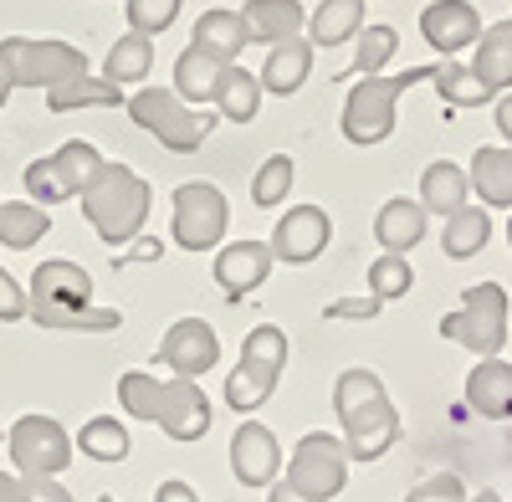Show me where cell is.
<instances>
[{"instance_id":"cell-1","label":"cell","mask_w":512,"mask_h":502,"mask_svg":"<svg viewBox=\"0 0 512 502\" xmlns=\"http://www.w3.org/2000/svg\"><path fill=\"white\" fill-rule=\"evenodd\" d=\"M93 277L72 267V262H41L36 277H31V298H26V313L41 323V328H57V333H108L123 323L118 308H93Z\"/></svg>"},{"instance_id":"cell-2","label":"cell","mask_w":512,"mask_h":502,"mask_svg":"<svg viewBox=\"0 0 512 502\" xmlns=\"http://www.w3.org/2000/svg\"><path fill=\"white\" fill-rule=\"evenodd\" d=\"M333 410H338V421H344L354 462H379V456L400 441V415H395L390 395H384V385L374 380L369 369H344L338 374Z\"/></svg>"},{"instance_id":"cell-3","label":"cell","mask_w":512,"mask_h":502,"mask_svg":"<svg viewBox=\"0 0 512 502\" xmlns=\"http://www.w3.org/2000/svg\"><path fill=\"white\" fill-rule=\"evenodd\" d=\"M118 400L128 415H144V421H159L175 441H200L210 431V400L200 395L195 380H169L159 385L154 374H123L118 380Z\"/></svg>"},{"instance_id":"cell-4","label":"cell","mask_w":512,"mask_h":502,"mask_svg":"<svg viewBox=\"0 0 512 502\" xmlns=\"http://www.w3.org/2000/svg\"><path fill=\"white\" fill-rule=\"evenodd\" d=\"M82 211L98 226L108 246H123L149 216V185L139 175H128L123 164H103V170L82 185Z\"/></svg>"},{"instance_id":"cell-5","label":"cell","mask_w":512,"mask_h":502,"mask_svg":"<svg viewBox=\"0 0 512 502\" xmlns=\"http://www.w3.org/2000/svg\"><path fill=\"white\" fill-rule=\"evenodd\" d=\"M431 72L436 67H410V72H395V77H359V88L349 93V108H344V134L354 144L390 139L400 93L415 88V82H431Z\"/></svg>"},{"instance_id":"cell-6","label":"cell","mask_w":512,"mask_h":502,"mask_svg":"<svg viewBox=\"0 0 512 502\" xmlns=\"http://www.w3.org/2000/svg\"><path fill=\"white\" fill-rule=\"evenodd\" d=\"M282 364H287V333L272 328V323L251 328V333H246V349H241V364H236V374L226 380V400H231V410L251 415L256 405H262V400L277 390Z\"/></svg>"},{"instance_id":"cell-7","label":"cell","mask_w":512,"mask_h":502,"mask_svg":"<svg viewBox=\"0 0 512 502\" xmlns=\"http://www.w3.org/2000/svg\"><path fill=\"white\" fill-rule=\"evenodd\" d=\"M441 333H446V339H456V344H466L472 354H482V359H497V349L507 339V292L497 282L466 287L461 313H446L441 318Z\"/></svg>"},{"instance_id":"cell-8","label":"cell","mask_w":512,"mask_h":502,"mask_svg":"<svg viewBox=\"0 0 512 502\" xmlns=\"http://www.w3.org/2000/svg\"><path fill=\"white\" fill-rule=\"evenodd\" d=\"M344 472H349V446L333 441L328 431H313L297 441L292 462H287V487L308 502H328L338 487H344Z\"/></svg>"},{"instance_id":"cell-9","label":"cell","mask_w":512,"mask_h":502,"mask_svg":"<svg viewBox=\"0 0 512 502\" xmlns=\"http://www.w3.org/2000/svg\"><path fill=\"white\" fill-rule=\"evenodd\" d=\"M128 113H134L139 129H149L154 139H164V149H180V154L200 149L205 134L216 129V118H210V113H205V118H200V113H185L180 98L164 93V88H144L134 103H128Z\"/></svg>"},{"instance_id":"cell-10","label":"cell","mask_w":512,"mask_h":502,"mask_svg":"<svg viewBox=\"0 0 512 502\" xmlns=\"http://www.w3.org/2000/svg\"><path fill=\"white\" fill-rule=\"evenodd\" d=\"M0 52L11 57V72H16V82H26V88H62V82L88 72V57H82L77 47H67V41L11 36V41H0Z\"/></svg>"},{"instance_id":"cell-11","label":"cell","mask_w":512,"mask_h":502,"mask_svg":"<svg viewBox=\"0 0 512 502\" xmlns=\"http://www.w3.org/2000/svg\"><path fill=\"white\" fill-rule=\"evenodd\" d=\"M226 195L216 185H180L175 190V241L185 251H210L226 236Z\"/></svg>"},{"instance_id":"cell-12","label":"cell","mask_w":512,"mask_h":502,"mask_svg":"<svg viewBox=\"0 0 512 502\" xmlns=\"http://www.w3.org/2000/svg\"><path fill=\"white\" fill-rule=\"evenodd\" d=\"M98 170H103V159H98L93 144H62L52 159H36L31 170H26V190H31L41 205H52V200L77 195Z\"/></svg>"},{"instance_id":"cell-13","label":"cell","mask_w":512,"mask_h":502,"mask_svg":"<svg viewBox=\"0 0 512 502\" xmlns=\"http://www.w3.org/2000/svg\"><path fill=\"white\" fill-rule=\"evenodd\" d=\"M11 456L26 477H57L72 462V441L57 421H47V415H26L11 431Z\"/></svg>"},{"instance_id":"cell-14","label":"cell","mask_w":512,"mask_h":502,"mask_svg":"<svg viewBox=\"0 0 512 502\" xmlns=\"http://www.w3.org/2000/svg\"><path fill=\"white\" fill-rule=\"evenodd\" d=\"M159 359L175 369L180 380H195V374L216 369V359H221V339H216V328H210L205 318H180L175 328L164 333Z\"/></svg>"},{"instance_id":"cell-15","label":"cell","mask_w":512,"mask_h":502,"mask_svg":"<svg viewBox=\"0 0 512 502\" xmlns=\"http://www.w3.org/2000/svg\"><path fill=\"white\" fill-rule=\"evenodd\" d=\"M420 31H425V41H431L441 57H456L466 47H477L482 16H477L472 0H431V6L420 11Z\"/></svg>"},{"instance_id":"cell-16","label":"cell","mask_w":512,"mask_h":502,"mask_svg":"<svg viewBox=\"0 0 512 502\" xmlns=\"http://www.w3.org/2000/svg\"><path fill=\"white\" fill-rule=\"evenodd\" d=\"M323 246H328V211H318V205H297L272 231V257L282 262H313Z\"/></svg>"},{"instance_id":"cell-17","label":"cell","mask_w":512,"mask_h":502,"mask_svg":"<svg viewBox=\"0 0 512 502\" xmlns=\"http://www.w3.org/2000/svg\"><path fill=\"white\" fill-rule=\"evenodd\" d=\"M277 467H282V456H277L272 431L256 426V421H246V426L231 436V472H236V482H241V487H267V482L277 477Z\"/></svg>"},{"instance_id":"cell-18","label":"cell","mask_w":512,"mask_h":502,"mask_svg":"<svg viewBox=\"0 0 512 502\" xmlns=\"http://www.w3.org/2000/svg\"><path fill=\"white\" fill-rule=\"evenodd\" d=\"M272 272V246L267 241H236L216 257V282L226 287V298H246L251 287H262Z\"/></svg>"},{"instance_id":"cell-19","label":"cell","mask_w":512,"mask_h":502,"mask_svg":"<svg viewBox=\"0 0 512 502\" xmlns=\"http://www.w3.org/2000/svg\"><path fill=\"white\" fill-rule=\"evenodd\" d=\"M466 405L487 415V421H512V364L482 359L466 374Z\"/></svg>"},{"instance_id":"cell-20","label":"cell","mask_w":512,"mask_h":502,"mask_svg":"<svg viewBox=\"0 0 512 502\" xmlns=\"http://www.w3.org/2000/svg\"><path fill=\"white\" fill-rule=\"evenodd\" d=\"M241 26H246V41L277 47V41H287V36H297L308 26V11L297 6V0H246Z\"/></svg>"},{"instance_id":"cell-21","label":"cell","mask_w":512,"mask_h":502,"mask_svg":"<svg viewBox=\"0 0 512 502\" xmlns=\"http://www.w3.org/2000/svg\"><path fill=\"white\" fill-rule=\"evenodd\" d=\"M425 216H431V211H425L420 200L395 195V200L374 216V236H379V246H384V251H395V257H405V251L425 236Z\"/></svg>"},{"instance_id":"cell-22","label":"cell","mask_w":512,"mask_h":502,"mask_svg":"<svg viewBox=\"0 0 512 502\" xmlns=\"http://www.w3.org/2000/svg\"><path fill=\"white\" fill-rule=\"evenodd\" d=\"M466 195H472V175H466L461 164H451V159L425 164V175H420V205H425V211L451 216V211L466 205Z\"/></svg>"},{"instance_id":"cell-23","label":"cell","mask_w":512,"mask_h":502,"mask_svg":"<svg viewBox=\"0 0 512 502\" xmlns=\"http://www.w3.org/2000/svg\"><path fill=\"white\" fill-rule=\"evenodd\" d=\"M308 67H313V47H308V41H297V36H287V41L272 47V57L262 67V88L277 93V98H292L308 82Z\"/></svg>"},{"instance_id":"cell-24","label":"cell","mask_w":512,"mask_h":502,"mask_svg":"<svg viewBox=\"0 0 512 502\" xmlns=\"http://www.w3.org/2000/svg\"><path fill=\"white\" fill-rule=\"evenodd\" d=\"M210 103H216L231 123H251L256 108H262V77H251L246 67L226 62L221 77H216V93H210Z\"/></svg>"},{"instance_id":"cell-25","label":"cell","mask_w":512,"mask_h":502,"mask_svg":"<svg viewBox=\"0 0 512 502\" xmlns=\"http://www.w3.org/2000/svg\"><path fill=\"white\" fill-rule=\"evenodd\" d=\"M472 190L482 195V205H492V211H507L512 205V144L507 149H477L472 159Z\"/></svg>"},{"instance_id":"cell-26","label":"cell","mask_w":512,"mask_h":502,"mask_svg":"<svg viewBox=\"0 0 512 502\" xmlns=\"http://www.w3.org/2000/svg\"><path fill=\"white\" fill-rule=\"evenodd\" d=\"M472 72L487 82L492 93L512 88V21H497V26H487V31L477 36V62H472Z\"/></svg>"},{"instance_id":"cell-27","label":"cell","mask_w":512,"mask_h":502,"mask_svg":"<svg viewBox=\"0 0 512 502\" xmlns=\"http://www.w3.org/2000/svg\"><path fill=\"white\" fill-rule=\"evenodd\" d=\"M190 47H200L205 57H216V62H236V52L246 47L241 11H205L195 21V41H190Z\"/></svg>"},{"instance_id":"cell-28","label":"cell","mask_w":512,"mask_h":502,"mask_svg":"<svg viewBox=\"0 0 512 502\" xmlns=\"http://www.w3.org/2000/svg\"><path fill=\"white\" fill-rule=\"evenodd\" d=\"M492 236V216L477 211V205H461V211L446 216V231H441V251L451 262H466V257H477V251L487 246Z\"/></svg>"},{"instance_id":"cell-29","label":"cell","mask_w":512,"mask_h":502,"mask_svg":"<svg viewBox=\"0 0 512 502\" xmlns=\"http://www.w3.org/2000/svg\"><path fill=\"white\" fill-rule=\"evenodd\" d=\"M308 31H313V47H344L349 36L364 31V0H323Z\"/></svg>"},{"instance_id":"cell-30","label":"cell","mask_w":512,"mask_h":502,"mask_svg":"<svg viewBox=\"0 0 512 502\" xmlns=\"http://www.w3.org/2000/svg\"><path fill=\"white\" fill-rule=\"evenodd\" d=\"M431 82H436V93L446 98V108H482V103H492V88L472 67H461L456 57L451 62H436Z\"/></svg>"},{"instance_id":"cell-31","label":"cell","mask_w":512,"mask_h":502,"mask_svg":"<svg viewBox=\"0 0 512 502\" xmlns=\"http://www.w3.org/2000/svg\"><path fill=\"white\" fill-rule=\"evenodd\" d=\"M118 103H123V93L113 88V82H93L88 72L47 93V108L52 113H67V108H118Z\"/></svg>"},{"instance_id":"cell-32","label":"cell","mask_w":512,"mask_h":502,"mask_svg":"<svg viewBox=\"0 0 512 502\" xmlns=\"http://www.w3.org/2000/svg\"><path fill=\"white\" fill-rule=\"evenodd\" d=\"M395 47H400L395 26H364L359 31V47H354V62L338 72V77H379V67L395 57Z\"/></svg>"},{"instance_id":"cell-33","label":"cell","mask_w":512,"mask_h":502,"mask_svg":"<svg viewBox=\"0 0 512 502\" xmlns=\"http://www.w3.org/2000/svg\"><path fill=\"white\" fill-rule=\"evenodd\" d=\"M221 67H226V62H216V57H205L200 47H190V52L175 62V93L190 98V103H205L210 93H216Z\"/></svg>"},{"instance_id":"cell-34","label":"cell","mask_w":512,"mask_h":502,"mask_svg":"<svg viewBox=\"0 0 512 502\" xmlns=\"http://www.w3.org/2000/svg\"><path fill=\"white\" fill-rule=\"evenodd\" d=\"M47 226H52V216L47 211H36V205H0V241H6L11 251H26V246H36L41 236H47Z\"/></svg>"},{"instance_id":"cell-35","label":"cell","mask_w":512,"mask_h":502,"mask_svg":"<svg viewBox=\"0 0 512 502\" xmlns=\"http://www.w3.org/2000/svg\"><path fill=\"white\" fill-rule=\"evenodd\" d=\"M77 446H82V456H93V462H123L128 431H123V421H113V415H93V421L82 426Z\"/></svg>"},{"instance_id":"cell-36","label":"cell","mask_w":512,"mask_h":502,"mask_svg":"<svg viewBox=\"0 0 512 502\" xmlns=\"http://www.w3.org/2000/svg\"><path fill=\"white\" fill-rule=\"evenodd\" d=\"M149 67H154V47H149V36H139V31H128L118 47L108 52V82H113V88H118V82H139Z\"/></svg>"},{"instance_id":"cell-37","label":"cell","mask_w":512,"mask_h":502,"mask_svg":"<svg viewBox=\"0 0 512 502\" xmlns=\"http://www.w3.org/2000/svg\"><path fill=\"white\" fill-rule=\"evenodd\" d=\"M292 170H297V164H292L287 154H272L262 170H256V180H251V200L262 205V211L282 205V200H287V185H292Z\"/></svg>"},{"instance_id":"cell-38","label":"cell","mask_w":512,"mask_h":502,"mask_svg":"<svg viewBox=\"0 0 512 502\" xmlns=\"http://www.w3.org/2000/svg\"><path fill=\"white\" fill-rule=\"evenodd\" d=\"M410 282H415V272H410L405 257H395V251H384V257L369 267V292H374V298H384V303H390V298H405Z\"/></svg>"},{"instance_id":"cell-39","label":"cell","mask_w":512,"mask_h":502,"mask_svg":"<svg viewBox=\"0 0 512 502\" xmlns=\"http://www.w3.org/2000/svg\"><path fill=\"white\" fill-rule=\"evenodd\" d=\"M175 16H180V0H128V26H134L139 36L164 31Z\"/></svg>"},{"instance_id":"cell-40","label":"cell","mask_w":512,"mask_h":502,"mask_svg":"<svg viewBox=\"0 0 512 502\" xmlns=\"http://www.w3.org/2000/svg\"><path fill=\"white\" fill-rule=\"evenodd\" d=\"M405 502H466V487H461V477L441 472V477H431V482H420Z\"/></svg>"},{"instance_id":"cell-41","label":"cell","mask_w":512,"mask_h":502,"mask_svg":"<svg viewBox=\"0 0 512 502\" xmlns=\"http://www.w3.org/2000/svg\"><path fill=\"white\" fill-rule=\"evenodd\" d=\"M384 308V298H374V292H364V298H338L323 308V318H374Z\"/></svg>"},{"instance_id":"cell-42","label":"cell","mask_w":512,"mask_h":502,"mask_svg":"<svg viewBox=\"0 0 512 502\" xmlns=\"http://www.w3.org/2000/svg\"><path fill=\"white\" fill-rule=\"evenodd\" d=\"M0 318H6V323L26 318V292L16 287V277H11V272H0Z\"/></svg>"},{"instance_id":"cell-43","label":"cell","mask_w":512,"mask_h":502,"mask_svg":"<svg viewBox=\"0 0 512 502\" xmlns=\"http://www.w3.org/2000/svg\"><path fill=\"white\" fill-rule=\"evenodd\" d=\"M26 502H72V492L57 487L52 477H26Z\"/></svg>"},{"instance_id":"cell-44","label":"cell","mask_w":512,"mask_h":502,"mask_svg":"<svg viewBox=\"0 0 512 502\" xmlns=\"http://www.w3.org/2000/svg\"><path fill=\"white\" fill-rule=\"evenodd\" d=\"M154 502H200V497L190 492V482H164V487L154 492Z\"/></svg>"},{"instance_id":"cell-45","label":"cell","mask_w":512,"mask_h":502,"mask_svg":"<svg viewBox=\"0 0 512 502\" xmlns=\"http://www.w3.org/2000/svg\"><path fill=\"white\" fill-rule=\"evenodd\" d=\"M159 251H164L159 241H144L139 251H128V257H123V251H118V257H113V267H123V262H154V257H159Z\"/></svg>"},{"instance_id":"cell-46","label":"cell","mask_w":512,"mask_h":502,"mask_svg":"<svg viewBox=\"0 0 512 502\" xmlns=\"http://www.w3.org/2000/svg\"><path fill=\"white\" fill-rule=\"evenodd\" d=\"M497 134H502V139L512 144V93H507V98L497 103Z\"/></svg>"},{"instance_id":"cell-47","label":"cell","mask_w":512,"mask_h":502,"mask_svg":"<svg viewBox=\"0 0 512 502\" xmlns=\"http://www.w3.org/2000/svg\"><path fill=\"white\" fill-rule=\"evenodd\" d=\"M11 82H16V72H11V57H6V52H0V103H6V98H11Z\"/></svg>"},{"instance_id":"cell-48","label":"cell","mask_w":512,"mask_h":502,"mask_svg":"<svg viewBox=\"0 0 512 502\" xmlns=\"http://www.w3.org/2000/svg\"><path fill=\"white\" fill-rule=\"evenodd\" d=\"M0 502H26V487L11 482V477H0Z\"/></svg>"},{"instance_id":"cell-49","label":"cell","mask_w":512,"mask_h":502,"mask_svg":"<svg viewBox=\"0 0 512 502\" xmlns=\"http://www.w3.org/2000/svg\"><path fill=\"white\" fill-rule=\"evenodd\" d=\"M267 502H308V497H297V492H292V487H287V482H277V487H272V497H267Z\"/></svg>"},{"instance_id":"cell-50","label":"cell","mask_w":512,"mask_h":502,"mask_svg":"<svg viewBox=\"0 0 512 502\" xmlns=\"http://www.w3.org/2000/svg\"><path fill=\"white\" fill-rule=\"evenodd\" d=\"M477 502H497V492H482V497H477Z\"/></svg>"},{"instance_id":"cell-51","label":"cell","mask_w":512,"mask_h":502,"mask_svg":"<svg viewBox=\"0 0 512 502\" xmlns=\"http://www.w3.org/2000/svg\"><path fill=\"white\" fill-rule=\"evenodd\" d=\"M507 241H512V221H507Z\"/></svg>"},{"instance_id":"cell-52","label":"cell","mask_w":512,"mask_h":502,"mask_svg":"<svg viewBox=\"0 0 512 502\" xmlns=\"http://www.w3.org/2000/svg\"><path fill=\"white\" fill-rule=\"evenodd\" d=\"M98 502H113V497H98Z\"/></svg>"}]
</instances>
